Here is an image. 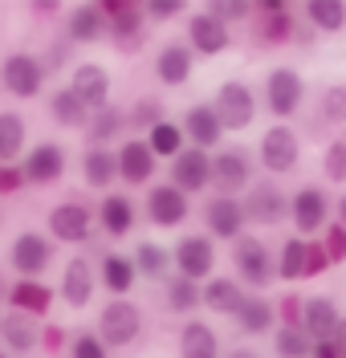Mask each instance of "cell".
I'll return each instance as SVG.
<instances>
[{"mask_svg":"<svg viewBox=\"0 0 346 358\" xmlns=\"http://www.w3.org/2000/svg\"><path fill=\"white\" fill-rule=\"evenodd\" d=\"M98 342L106 350H127L135 346L143 334V310H138L131 297H110L102 310H98V326H94Z\"/></svg>","mask_w":346,"mask_h":358,"instance_id":"obj_1","label":"cell"},{"mask_svg":"<svg viewBox=\"0 0 346 358\" xmlns=\"http://www.w3.org/2000/svg\"><path fill=\"white\" fill-rule=\"evenodd\" d=\"M232 265H236V281L253 293H265L277 281V257L261 236H236L232 241Z\"/></svg>","mask_w":346,"mask_h":358,"instance_id":"obj_2","label":"cell"},{"mask_svg":"<svg viewBox=\"0 0 346 358\" xmlns=\"http://www.w3.org/2000/svg\"><path fill=\"white\" fill-rule=\"evenodd\" d=\"M240 212H245V224H253V228H277L289 220V196L273 179H257L240 200Z\"/></svg>","mask_w":346,"mask_h":358,"instance_id":"obj_3","label":"cell"},{"mask_svg":"<svg viewBox=\"0 0 346 358\" xmlns=\"http://www.w3.org/2000/svg\"><path fill=\"white\" fill-rule=\"evenodd\" d=\"M102 17H106V37L115 41L118 53H138L143 41H147V17L143 8L131 4V0H106L102 4Z\"/></svg>","mask_w":346,"mask_h":358,"instance_id":"obj_4","label":"cell"},{"mask_svg":"<svg viewBox=\"0 0 346 358\" xmlns=\"http://www.w3.org/2000/svg\"><path fill=\"white\" fill-rule=\"evenodd\" d=\"M257 159L269 176H289L301 163V134L289 122H273L257 143Z\"/></svg>","mask_w":346,"mask_h":358,"instance_id":"obj_5","label":"cell"},{"mask_svg":"<svg viewBox=\"0 0 346 358\" xmlns=\"http://www.w3.org/2000/svg\"><path fill=\"white\" fill-rule=\"evenodd\" d=\"M45 66H41V57L37 53H29V49H17V53H8L4 62H0V86L4 94H13V98H37L41 90H45Z\"/></svg>","mask_w":346,"mask_h":358,"instance_id":"obj_6","label":"cell"},{"mask_svg":"<svg viewBox=\"0 0 346 358\" xmlns=\"http://www.w3.org/2000/svg\"><path fill=\"white\" fill-rule=\"evenodd\" d=\"M66 167H69V155L62 143L53 138H41L33 143L21 159V176H24V187H53L66 179Z\"/></svg>","mask_w":346,"mask_h":358,"instance_id":"obj_7","label":"cell"},{"mask_svg":"<svg viewBox=\"0 0 346 358\" xmlns=\"http://www.w3.org/2000/svg\"><path fill=\"white\" fill-rule=\"evenodd\" d=\"M53 257H57V245L45 232H21L8 245V268L17 277H29V281H41L49 273V265H53Z\"/></svg>","mask_w":346,"mask_h":358,"instance_id":"obj_8","label":"cell"},{"mask_svg":"<svg viewBox=\"0 0 346 358\" xmlns=\"http://www.w3.org/2000/svg\"><path fill=\"white\" fill-rule=\"evenodd\" d=\"M208 106L216 110L224 134H229V131H249V127H253V118H257V94L249 90V82L232 78V82H224V86L216 90V98H212Z\"/></svg>","mask_w":346,"mask_h":358,"instance_id":"obj_9","label":"cell"},{"mask_svg":"<svg viewBox=\"0 0 346 358\" xmlns=\"http://www.w3.org/2000/svg\"><path fill=\"white\" fill-rule=\"evenodd\" d=\"M45 228H49V241H57V245H86L94 232V208L82 200L53 203L45 216Z\"/></svg>","mask_w":346,"mask_h":358,"instance_id":"obj_10","label":"cell"},{"mask_svg":"<svg viewBox=\"0 0 346 358\" xmlns=\"http://www.w3.org/2000/svg\"><path fill=\"white\" fill-rule=\"evenodd\" d=\"M249 183H253V159H249V151L224 147V151L212 155V183L208 187H216V196L240 200V192H249Z\"/></svg>","mask_w":346,"mask_h":358,"instance_id":"obj_11","label":"cell"},{"mask_svg":"<svg viewBox=\"0 0 346 358\" xmlns=\"http://www.w3.org/2000/svg\"><path fill=\"white\" fill-rule=\"evenodd\" d=\"M330 265L326 261L322 245H314V241H301V236H289L285 245H281V257H277V281H305V277H318L322 268Z\"/></svg>","mask_w":346,"mask_h":358,"instance_id":"obj_12","label":"cell"},{"mask_svg":"<svg viewBox=\"0 0 346 358\" xmlns=\"http://www.w3.org/2000/svg\"><path fill=\"white\" fill-rule=\"evenodd\" d=\"M171 265H175L180 277L196 281V285L208 281V277H212V268H216V245H212V236H200V232L180 236L175 248H171Z\"/></svg>","mask_w":346,"mask_h":358,"instance_id":"obj_13","label":"cell"},{"mask_svg":"<svg viewBox=\"0 0 346 358\" xmlns=\"http://www.w3.org/2000/svg\"><path fill=\"white\" fill-rule=\"evenodd\" d=\"M301 98H305V78L298 69L294 66L269 69V78H265V106H269V114H277L285 122V118H294L301 110Z\"/></svg>","mask_w":346,"mask_h":358,"instance_id":"obj_14","label":"cell"},{"mask_svg":"<svg viewBox=\"0 0 346 358\" xmlns=\"http://www.w3.org/2000/svg\"><path fill=\"white\" fill-rule=\"evenodd\" d=\"M289 220L298 228L301 241H310L314 232H322L326 224H330V196H326L322 187H298L294 196H289Z\"/></svg>","mask_w":346,"mask_h":358,"instance_id":"obj_15","label":"cell"},{"mask_svg":"<svg viewBox=\"0 0 346 358\" xmlns=\"http://www.w3.org/2000/svg\"><path fill=\"white\" fill-rule=\"evenodd\" d=\"M66 86L82 98V106L90 114L102 110V106H110V69L98 66V62H78V66L69 69Z\"/></svg>","mask_w":346,"mask_h":358,"instance_id":"obj_16","label":"cell"},{"mask_svg":"<svg viewBox=\"0 0 346 358\" xmlns=\"http://www.w3.org/2000/svg\"><path fill=\"white\" fill-rule=\"evenodd\" d=\"M147 220L155 224V228H180V224L192 216V203L180 187H171V183H151V192H147Z\"/></svg>","mask_w":346,"mask_h":358,"instance_id":"obj_17","label":"cell"},{"mask_svg":"<svg viewBox=\"0 0 346 358\" xmlns=\"http://www.w3.org/2000/svg\"><path fill=\"white\" fill-rule=\"evenodd\" d=\"M171 187H180L184 196H196L212 183V155L200 151V147H184L180 155L171 159Z\"/></svg>","mask_w":346,"mask_h":358,"instance_id":"obj_18","label":"cell"},{"mask_svg":"<svg viewBox=\"0 0 346 358\" xmlns=\"http://www.w3.org/2000/svg\"><path fill=\"white\" fill-rule=\"evenodd\" d=\"M115 163H118V179L131 183V187L151 183L155 179V167H159V159L151 155L147 138H122L118 151H115Z\"/></svg>","mask_w":346,"mask_h":358,"instance_id":"obj_19","label":"cell"},{"mask_svg":"<svg viewBox=\"0 0 346 358\" xmlns=\"http://www.w3.org/2000/svg\"><path fill=\"white\" fill-rule=\"evenodd\" d=\"M94 289H98V273H94V261L90 257H69L66 268H62V301H66L69 310H86L90 306Z\"/></svg>","mask_w":346,"mask_h":358,"instance_id":"obj_20","label":"cell"},{"mask_svg":"<svg viewBox=\"0 0 346 358\" xmlns=\"http://www.w3.org/2000/svg\"><path fill=\"white\" fill-rule=\"evenodd\" d=\"M184 45L192 53H200V57H220L232 45V29L224 21H216L212 13H196V17H187V41Z\"/></svg>","mask_w":346,"mask_h":358,"instance_id":"obj_21","label":"cell"},{"mask_svg":"<svg viewBox=\"0 0 346 358\" xmlns=\"http://www.w3.org/2000/svg\"><path fill=\"white\" fill-rule=\"evenodd\" d=\"M204 224H208V236H216V241H236V236H245V212H240V200L212 196V200L204 203Z\"/></svg>","mask_w":346,"mask_h":358,"instance_id":"obj_22","label":"cell"},{"mask_svg":"<svg viewBox=\"0 0 346 358\" xmlns=\"http://www.w3.org/2000/svg\"><path fill=\"white\" fill-rule=\"evenodd\" d=\"M4 306L17 313H29V317H45L53 310V289H49L45 281H29V277H17L13 285H8V297H4Z\"/></svg>","mask_w":346,"mask_h":358,"instance_id":"obj_23","label":"cell"},{"mask_svg":"<svg viewBox=\"0 0 346 358\" xmlns=\"http://www.w3.org/2000/svg\"><path fill=\"white\" fill-rule=\"evenodd\" d=\"M135 200H131V196H118V192H106V196H102V203H98V208H94V224H98V228H102V232H106V236H127V232H131V228H135Z\"/></svg>","mask_w":346,"mask_h":358,"instance_id":"obj_24","label":"cell"},{"mask_svg":"<svg viewBox=\"0 0 346 358\" xmlns=\"http://www.w3.org/2000/svg\"><path fill=\"white\" fill-rule=\"evenodd\" d=\"M338 301L334 297H305V306H301V334L310 338V342H326V338L334 334V326H338Z\"/></svg>","mask_w":346,"mask_h":358,"instance_id":"obj_25","label":"cell"},{"mask_svg":"<svg viewBox=\"0 0 346 358\" xmlns=\"http://www.w3.org/2000/svg\"><path fill=\"white\" fill-rule=\"evenodd\" d=\"M184 138L192 143V147H200V151H208V147H220V138H224V127H220V118H216V110L208 106V102H196V106H187L184 114Z\"/></svg>","mask_w":346,"mask_h":358,"instance_id":"obj_26","label":"cell"},{"mask_svg":"<svg viewBox=\"0 0 346 358\" xmlns=\"http://www.w3.org/2000/svg\"><path fill=\"white\" fill-rule=\"evenodd\" d=\"M37 334H41L37 317L17 313V310H4V317H0V342H4V350H8L13 358L33 355V350H37Z\"/></svg>","mask_w":346,"mask_h":358,"instance_id":"obj_27","label":"cell"},{"mask_svg":"<svg viewBox=\"0 0 346 358\" xmlns=\"http://www.w3.org/2000/svg\"><path fill=\"white\" fill-rule=\"evenodd\" d=\"M192 66H196V53L184 41H167L155 53V78H159L163 86H187Z\"/></svg>","mask_w":346,"mask_h":358,"instance_id":"obj_28","label":"cell"},{"mask_svg":"<svg viewBox=\"0 0 346 358\" xmlns=\"http://www.w3.org/2000/svg\"><path fill=\"white\" fill-rule=\"evenodd\" d=\"M245 285L236 281V277H208L204 285H200V306L212 313H220V317H232V313L240 310V301H245Z\"/></svg>","mask_w":346,"mask_h":358,"instance_id":"obj_29","label":"cell"},{"mask_svg":"<svg viewBox=\"0 0 346 358\" xmlns=\"http://www.w3.org/2000/svg\"><path fill=\"white\" fill-rule=\"evenodd\" d=\"M232 322H236V330L240 334H269L277 326V313H273V301L265 297V293H245V301H240V310L232 313Z\"/></svg>","mask_w":346,"mask_h":358,"instance_id":"obj_30","label":"cell"},{"mask_svg":"<svg viewBox=\"0 0 346 358\" xmlns=\"http://www.w3.org/2000/svg\"><path fill=\"white\" fill-rule=\"evenodd\" d=\"M106 37V17L102 4H78L66 17V41L69 45H94Z\"/></svg>","mask_w":346,"mask_h":358,"instance_id":"obj_31","label":"cell"},{"mask_svg":"<svg viewBox=\"0 0 346 358\" xmlns=\"http://www.w3.org/2000/svg\"><path fill=\"white\" fill-rule=\"evenodd\" d=\"M78 171H82V183H86V187L106 192V187L118 179L115 147H86V151H82V159H78Z\"/></svg>","mask_w":346,"mask_h":358,"instance_id":"obj_32","label":"cell"},{"mask_svg":"<svg viewBox=\"0 0 346 358\" xmlns=\"http://www.w3.org/2000/svg\"><path fill=\"white\" fill-rule=\"evenodd\" d=\"M94 273H98V285L110 293V297H127V293L135 289V281H138L131 257H122V252H106Z\"/></svg>","mask_w":346,"mask_h":358,"instance_id":"obj_33","label":"cell"},{"mask_svg":"<svg viewBox=\"0 0 346 358\" xmlns=\"http://www.w3.org/2000/svg\"><path fill=\"white\" fill-rule=\"evenodd\" d=\"M45 110H49V118H53L62 131H86V122H90V110L82 106V98H78L69 86H62V90L49 94Z\"/></svg>","mask_w":346,"mask_h":358,"instance_id":"obj_34","label":"cell"},{"mask_svg":"<svg viewBox=\"0 0 346 358\" xmlns=\"http://www.w3.org/2000/svg\"><path fill=\"white\" fill-rule=\"evenodd\" d=\"M180 358H220L216 330L208 322H200V317L184 322V330H180Z\"/></svg>","mask_w":346,"mask_h":358,"instance_id":"obj_35","label":"cell"},{"mask_svg":"<svg viewBox=\"0 0 346 358\" xmlns=\"http://www.w3.org/2000/svg\"><path fill=\"white\" fill-rule=\"evenodd\" d=\"M29 147V127L17 110H0V167L21 163Z\"/></svg>","mask_w":346,"mask_h":358,"instance_id":"obj_36","label":"cell"},{"mask_svg":"<svg viewBox=\"0 0 346 358\" xmlns=\"http://www.w3.org/2000/svg\"><path fill=\"white\" fill-rule=\"evenodd\" d=\"M131 265H135V277H147V281H167L171 277V252L155 241H138L135 252H131Z\"/></svg>","mask_w":346,"mask_h":358,"instance_id":"obj_37","label":"cell"},{"mask_svg":"<svg viewBox=\"0 0 346 358\" xmlns=\"http://www.w3.org/2000/svg\"><path fill=\"white\" fill-rule=\"evenodd\" d=\"M127 131V110H118V106H102V110L90 114V122H86V138H90V147H110L118 143Z\"/></svg>","mask_w":346,"mask_h":358,"instance_id":"obj_38","label":"cell"},{"mask_svg":"<svg viewBox=\"0 0 346 358\" xmlns=\"http://www.w3.org/2000/svg\"><path fill=\"white\" fill-rule=\"evenodd\" d=\"M253 17L257 21V37L269 45V41H285V37H294V17H289V8L285 4H253Z\"/></svg>","mask_w":346,"mask_h":358,"instance_id":"obj_39","label":"cell"},{"mask_svg":"<svg viewBox=\"0 0 346 358\" xmlns=\"http://www.w3.org/2000/svg\"><path fill=\"white\" fill-rule=\"evenodd\" d=\"M163 306H167V313H196L200 310V285L196 281H187V277H167L163 281Z\"/></svg>","mask_w":346,"mask_h":358,"instance_id":"obj_40","label":"cell"},{"mask_svg":"<svg viewBox=\"0 0 346 358\" xmlns=\"http://www.w3.org/2000/svg\"><path fill=\"white\" fill-rule=\"evenodd\" d=\"M147 147H151V155L155 159H175L184 151V131H180V122H155L151 131H147Z\"/></svg>","mask_w":346,"mask_h":358,"instance_id":"obj_41","label":"cell"},{"mask_svg":"<svg viewBox=\"0 0 346 358\" xmlns=\"http://www.w3.org/2000/svg\"><path fill=\"white\" fill-rule=\"evenodd\" d=\"M305 21L314 24L318 33H343L346 29V4H338V0H310V4H305Z\"/></svg>","mask_w":346,"mask_h":358,"instance_id":"obj_42","label":"cell"},{"mask_svg":"<svg viewBox=\"0 0 346 358\" xmlns=\"http://www.w3.org/2000/svg\"><path fill=\"white\" fill-rule=\"evenodd\" d=\"M155 122H163V102L159 98H151V94L135 98V106L127 110V127H135V131H151Z\"/></svg>","mask_w":346,"mask_h":358,"instance_id":"obj_43","label":"cell"},{"mask_svg":"<svg viewBox=\"0 0 346 358\" xmlns=\"http://www.w3.org/2000/svg\"><path fill=\"white\" fill-rule=\"evenodd\" d=\"M310 338L301 334V330H285V326H277L273 330V355L277 358H310Z\"/></svg>","mask_w":346,"mask_h":358,"instance_id":"obj_44","label":"cell"},{"mask_svg":"<svg viewBox=\"0 0 346 358\" xmlns=\"http://www.w3.org/2000/svg\"><path fill=\"white\" fill-rule=\"evenodd\" d=\"M318 118L322 122H346V86L343 82H330L318 98Z\"/></svg>","mask_w":346,"mask_h":358,"instance_id":"obj_45","label":"cell"},{"mask_svg":"<svg viewBox=\"0 0 346 358\" xmlns=\"http://www.w3.org/2000/svg\"><path fill=\"white\" fill-rule=\"evenodd\" d=\"M322 171L330 183H346V143L343 138H330L322 151Z\"/></svg>","mask_w":346,"mask_h":358,"instance_id":"obj_46","label":"cell"},{"mask_svg":"<svg viewBox=\"0 0 346 358\" xmlns=\"http://www.w3.org/2000/svg\"><path fill=\"white\" fill-rule=\"evenodd\" d=\"M66 350H69V358H110V350L98 342V334H94V330H82V334H73Z\"/></svg>","mask_w":346,"mask_h":358,"instance_id":"obj_47","label":"cell"},{"mask_svg":"<svg viewBox=\"0 0 346 358\" xmlns=\"http://www.w3.org/2000/svg\"><path fill=\"white\" fill-rule=\"evenodd\" d=\"M301 306H305V297H298V293H285V297L273 306L277 322H281L285 330H301Z\"/></svg>","mask_w":346,"mask_h":358,"instance_id":"obj_48","label":"cell"},{"mask_svg":"<svg viewBox=\"0 0 346 358\" xmlns=\"http://www.w3.org/2000/svg\"><path fill=\"white\" fill-rule=\"evenodd\" d=\"M208 13L216 17V21H249L253 17V4H245V0H216V4H208Z\"/></svg>","mask_w":346,"mask_h":358,"instance_id":"obj_49","label":"cell"},{"mask_svg":"<svg viewBox=\"0 0 346 358\" xmlns=\"http://www.w3.org/2000/svg\"><path fill=\"white\" fill-rule=\"evenodd\" d=\"M66 346H69V330L66 326H57V322L41 326V334H37V350H45V355H62Z\"/></svg>","mask_w":346,"mask_h":358,"instance_id":"obj_50","label":"cell"},{"mask_svg":"<svg viewBox=\"0 0 346 358\" xmlns=\"http://www.w3.org/2000/svg\"><path fill=\"white\" fill-rule=\"evenodd\" d=\"M322 252H326V261H330V265L346 261V228H343V224H330V228H326Z\"/></svg>","mask_w":346,"mask_h":358,"instance_id":"obj_51","label":"cell"},{"mask_svg":"<svg viewBox=\"0 0 346 358\" xmlns=\"http://www.w3.org/2000/svg\"><path fill=\"white\" fill-rule=\"evenodd\" d=\"M138 8H143L147 21H175V17L184 13V0H147V4H138Z\"/></svg>","mask_w":346,"mask_h":358,"instance_id":"obj_52","label":"cell"},{"mask_svg":"<svg viewBox=\"0 0 346 358\" xmlns=\"http://www.w3.org/2000/svg\"><path fill=\"white\" fill-rule=\"evenodd\" d=\"M69 53H73V49H69V41H53V45H49V49H45V57H41L45 73H49V69H53V73H57V69H66Z\"/></svg>","mask_w":346,"mask_h":358,"instance_id":"obj_53","label":"cell"},{"mask_svg":"<svg viewBox=\"0 0 346 358\" xmlns=\"http://www.w3.org/2000/svg\"><path fill=\"white\" fill-rule=\"evenodd\" d=\"M21 187H24L21 163H8V167H0V196H17Z\"/></svg>","mask_w":346,"mask_h":358,"instance_id":"obj_54","label":"cell"},{"mask_svg":"<svg viewBox=\"0 0 346 358\" xmlns=\"http://www.w3.org/2000/svg\"><path fill=\"white\" fill-rule=\"evenodd\" d=\"M24 8H29V13H37V17H57V13H62V4H57V0H29Z\"/></svg>","mask_w":346,"mask_h":358,"instance_id":"obj_55","label":"cell"},{"mask_svg":"<svg viewBox=\"0 0 346 358\" xmlns=\"http://www.w3.org/2000/svg\"><path fill=\"white\" fill-rule=\"evenodd\" d=\"M310 358H343V355H338V350H334V342L326 338V342H314V346H310Z\"/></svg>","mask_w":346,"mask_h":358,"instance_id":"obj_56","label":"cell"},{"mask_svg":"<svg viewBox=\"0 0 346 358\" xmlns=\"http://www.w3.org/2000/svg\"><path fill=\"white\" fill-rule=\"evenodd\" d=\"M330 342H334V350L346 358V317H338V326H334V334H330Z\"/></svg>","mask_w":346,"mask_h":358,"instance_id":"obj_57","label":"cell"},{"mask_svg":"<svg viewBox=\"0 0 346 358\" xmlns=\"http://www.w3.org/2000/svg\"><path fill=\"white\" fill-rule=\"evenodd\" d=\"M220 358H261V350H253V346H232V350H224Z\"/></svg>","mask_w":346,"mask_h":358,"instance_id":"obj_58","label":"cell"},{"mask_svg":"<svg viewBox=\"0 0 346 358\" xmlns=\"http://www.w3.org/2000/svg\"><path fill=\"white\" fill-rule=\"evenodd\" d=\"M334 224H343V228H346V196L334 203Z\"/></svg>","mask_w":346,"mask_h":358,"instance_id":"obj_59","label":"cell"},{"mask_svg":"<svg viewBox=\"0 0 346 358\" xmlns=\"http://www.w3.org/2000/svg\"><path fill=\"white\" fill-rule=\"evenodd\" d=\"M8 285H13V277L0 268V306H4V297H8Z\"/></svg>","mask_w":346,"mask_h":358,"instance_id":"obj_60","label":"cell"},{"mask_svg":"<svg viewBox=\"0 0 346 358\" xmlns=\"http://www.w3.org/2000/svg\"><path fill=\"white\" fill-rule=\"evenodd\" d=\"M0 358H13V355H8V350H4V346H0Z\"/></svg>","mask_w":346,"mask_h":358,"instance_id":"obj_61","label":"cell"},{"mask_svg":"<svg viewBox=\"0 0 346 358\" xmlns=\"http://www.w3.org/2000/svg\"><path fill=\"white\" fill-rule=\"evenodd\" d=\"M0 224H4V212H0Z\"/></svg>","mask_w":346,"mask_h":358,"instance_id":"obj_62","label":"cell"},{"mask_svg":"<svg viewBox=\"0 0 346 358\" xmlns=\"http://www.w3.org/2000/svg\"><path fill=\"white\" fill-rule=\"evenodd\" d=\"M0 317H4V310H0Z\"/></svg>","mask_w":346,"mask_h":358,"instance_id":"obj_63","label":"cell"},{"mask_svg":"<svg viewBox=\"0 0 346 358\" xmlns=\"http://www.w3.org/2000/svg\"><path fill=\"white\" fill-rule=\"evenodd\" d=\"M343 143H346V138H343Z\"/></svg>","mask_w":346,"mask_h":358,"instance_id":"obj_64","label":"cell"}]
</instances>
